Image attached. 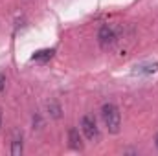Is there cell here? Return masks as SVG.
<instances>
[{
  "mask_svg": "<svg viewBox=\"0 0 158 156\" xmlns=\"http://www.w3.org/2000/svg\"><path fill=\"white\" fill-rule=\"evenodd\" d=\"M101 116H103V121H105L107 129H109L112 134L119 132V127H121V116H119V110H118L116 105H112V103H105L103 109H101Z\"/></svg>",
  "mask_w": 158,
  "mask_h": 156,
  "instance_id": "obj_1",
  "label": "cell"
},
{
  "mask_svg": "<svg viewBox=\"0 0 158 156\" xmlns=\"http://www.w3.org/2000/svg\"><path fill=\"white\" fill-rule=\"evenodd\" d=\"M98 39H99V44H101L103 50H109V48H112L118 42L119 30L114 28V26H110V24H105V26H101V30L98 33Z\"/></svg>",
  "mask_w": 158,
  "mask_h": 156,
  "instance_id": "obj_2",
  "label": "cell"
},
{
  "mask_svg": "<svg viewBox=\"0 0 158 156\" xmlns=\"http://www.w3.org/2000/svg\"><path fill=\"white\" fill-rule=\"evenodd\" d=\"M81 129H83L85 136L90 142H98L99 140V129H98V125H96V121H94L92 116H83V119H81Z\"/></svg>",
  "mask_w": 158,
  "mask_h": 156,
  "instance_id": "obj_3",
  "label": "cell"
},
{
  "mask_svg": "<svg viewBox=\"0 0 158 156\" xmlns=\"http://www.w3.org/2000/svg\"><path fill=\"white\" fill-rule=\"evenodd\" d=\"M68 140H70V147L72 149H83V142H81L77 129H70L68 130Z\"/></svg>",
  "mask_w": 158,
  "mask_h": 156,
  "instance_id": "obj_4",
  "label": "cell"
},
{
  "mask_svg": "<svg viewBox=\"0 0 158 156\" xmlns=\"http://www.w3.org/2000/svg\"><path fill=\"white\" fill-rule=\"evenodd\" d=\"M53 53H55V50H40V51H37V53H33L31 61H37V63H46V61H50V59L53 57Z\"/></svg>",
  "mask_w": 158,
  "mask_h": 156,
  "instance_id": "obj_5",
  "label": "cell"
},
{
  "mask_svg": "<svg viewBox=\"0 0 158 156\" xmlns=\"http://www.w3.org/2000/svg\"><path fill=\"white\" fill-rule=\"evenodd\" d=\"M11 154L13 156H19L22 154V136H15L13 138V142H11Z\"/></svg>",
  "mask_w": 158,
  "mask_h": 156,
  "instance_id": "obj_6",
  "label": "cell"
},
{
  "mask_svg": "<svg viewBox=\"0 0 158 156\" xmlns=\"http://www.w3.org/2000/svg\"><path fill=\"white\" fill-rule=\"evenodd\" d=\"M136 72H138V74H155V72H158V63H153V64H143V66H140Z\"/></svg>",
  "mask_w": 158,
  "mask_h": 156,
  "instance_id": "obj_7",
  "label": "cell"
},
{
  "mask_svg": "<svg viewBox=\"0 0 158 156\" xmlns=\"http://www.w3.org/2000/svg\"><path fill=\"white\" fill-rule=\"evenodd\" d=\"M4 88H6V76L0 72V92H4Z\"/></svg>",
  "mask_w": 158,
  "mask_h": 156,
  "instance_id": "obj_8",
  "label": "cell"
},
{
  "mask_svg": "<svg viewBox=\"0 0 158 156\" xmlns=\"http://www.w3.org/2000/svg\"><path fill=\"white\" fill-rule=\"evenodd\" d=\"M0 127H2V114H0Z\"/></svg>",
  "mask_w": 158,
  "mask_h": 156,
  "instance_id": "obj_9",
  "label": "cell"
},
{
  "mask_svg": "<svg viewBox=\"0 0 158 156\" xmlns=\"http://www.w3.org/2000/svg\"><path fill=\"white\" fill-rule=\"evenodd\" d=\"M156 147H158V136H156Z\"/></svg>",
  "mask_w": 158,
  "mask_h": 156,
  "instance_id": "obj_10",
  "label": "cell"
}]
</instances>
